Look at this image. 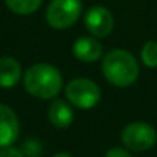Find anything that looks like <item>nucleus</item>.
<instances>
[{
    "mask_svg": "<svg viewBox=\"0 0 157 157\" xmlns=\"http://www.w3.org/2000/svg\"><path fill=\"white\" fill-rule=\"evenodd\" d=\"M23 82L28 93L34 98L51 99L63 89V75L55 66L40 63L31 66L26 70Z\"/></svg>",
    "mask_w": 157,
    "mask_h": 157,
    "instance_id": "1",
    "label": "nucleus"
},
{
    "mask_svg": "<svg viewBox=\"0 0 157 157\" xmlns=\"http://www.w3.org/2000/svg\"><path fill=\"white\" fill-rule=\"evenodd\" d=\"M105 79L116 87H130L139 78V64L136 58L124 49H114L102 59Z\"/></svg>",
    "mask_w": 157,
    "mask_h": 157,
    "instance_id": "2",
    "label": "nucleus"
},
{
    "mask_svg": "<svg viewBox=\"0 0 157 157\" xmlns=\"http://www.w3.org/2000/svg\"><path fill=\"white\" fill-rule=\"evenodd\" d=\"M66 96L69 102L81 110L93 108L101 99L98 84L89 78H75L66 86Z\"/></svg>",
    "mask_w": 157,
    "mask_h": 157,
    "instance_id": "3",
    "label": "nucleus"
},
{
    "mask_svg": "<svg viewBox=\"0 0 157 157\" xmlns=\"http://www.w3.org/2000/svg\"><path fill=\"white\" fill-rule=\"evenodd\" d=\"M81 11V0H52L46 11V20L53 29H67L76 23Z\"/></svg>",
    "mask_w": 157,
    "mask_h": 157,
    "instance_id": "4",
    "label": "nucleus"
},
{
    "mask_svg": "<svg viewBox=\"0 0 157 157\" xmlns=\"http://www.w3.org/2000/svg\"><path fill=\"white\" fill-rule=\"evenodd\" d=\"M121 140L125 148L142 153V151L151 150L156 145L157 133L151 125L145 122H133V124H128L122 130Z\"/></svg>",
    "mask_w": 157,
    "mask_h": 157,
    "instance_id": "5",
    "label": "nucleus"
},
{
    "mask_svg": "<svg viewBox=\"0 0 157 157\" xmlns=\"http://www.w3.org/2000/svg\"><path fill=\"white\" fill-rule=\"evenodd\" d=\"M84 23H86L87 31L92 35L99 37V38L108 37L114 26L113 14L104 6H92L86 14Z\"/></svg>",
    "mask_w": 157,
    "mask_h": 157,
    "instance_id": "6",
    "label": "nucleus"
},
{
    "mask_svg": "<svg viewBox=\"0 0 157 157\" xmlns=\"http://www.w3.org/2000/svg\"><path fill=\"white\" fill-rule=\"evenodd\" d=\"M20 125L17 114L8 105L0 104V148L11 147L18 137Z\"/></svg>",
    "mask_w": 157,
    "mask_h": 157,
    "instance_id": "7",
    "label": "nucleus"
},
{
    "mask_svg": "<svg viewBox=\"0 0 157 157\" xmlns=\"http://www.w3.org/2000/svg\"><path fill=\"white\" fill-rule=\"evenodd\" d=\"M73 55L82 63H95L102 55V46L92 37H81L73 43Z\"/></svg>",
    "mask_w": 157,
    "mask_h": 157,
    "instance_id": "8",
    "label": "nucleus"
},
{
    "mask_svg": "<svg viewBox=\"0 0 157 157\" xmlns=\"http://www.w3.org/2000/svg\"><path fill=\"white\" fill-rule=\"evenodd\" d=\"M21 78V66L12 56L0 58V87L11 89Z\"/></svg>",
    "mask_w": 157,
    "mask_h": 157,
    "instance_id": "9",
    "label": "nucleus"
},
{
    "mask_svg": "<svg viewBox=\"0 0 157 157\" xmlns=\"http://www.w3.org/2000/svg\"><path fill=\"white\" fill-rule=\"evenodd\" d=\"M48 117L56 128H67L73 122V110L66 101L56 99L49 107Z\"/></svg>",
    "mask_w": 157,
    "mask_h": 157,
    "instance_id": "10",
    "label": "nucleus"
},
{
    "mask_svg": "<svg viewBox=\"0 0 157 157\" xmlns=\"http://www.w3.org/2000/svg\"><path fill=\"white\" fill-rule=\"evenodd\" d=\"M41 2L43 0H5L6 6L18 15H29L35 12L41 6Z\"/></svg>",
    "mask_w": 157,
    "mask_h": 157,
    "instance_id": "11",
    "label": "nucleus"
},
{
    "mask_svg": "<svg viewBox=\"0 0 157 157\" xmlns=\"http://www.w3.org/2000/svg\"><path fill=\"white\" fill-rule=\"evenodd\" d=\"M140 58L147 67H157V41H147L140 51Z\"/></svg>",
    "mask_w": 157,
    "mask_h": 157,
    "instance_id": "12",
    "label": "nucleus"
},
{
    "mask_svg": "<svg viewBox=\"0 0 157 157\" xmlns=\"http://www.w3.org/2000/svg\"><path fill=\"white\" fill-rule=\"evenodd\" d=\"M21 151L26 157H40L43 153V147L38 140H34V139H29L23 144L21 147Z\"/></svg>",
    "mask_w": 157,
    "mask_h": 157,
    "instance_id": "13",
    "label": "nucleus"
},
{
    "mask_svg": "<svg viewBox=\"0 0 157 157\" xmlns=\"http://www.w3.org/2000/svg\"><path fill=\"white\" fill-rule=\"evenodd\" d=\"M0 157H26V156L23 154V151H21V150L14 148V147L11 145V147L2 148V151H0Z\"/></svg>",
    "mask_w": 157,
    "mask_h": 157,
    "instance_id": "14",
    "label": "nucleus"
},
{
    "mask_svg": "<svg viewBox=\"0 0 157 157\" xmlns=\"http://www.w3.org/2000/svg\"><path fill=\"white\" fill-rule=\"evenodd\" d=\"M105 157H133V156L128 151L122 150V148H111V150L107 151Z\"/></svg>",
    "mask_w": 157,
    "mask_h": 157,
    "instance_id": "15",
    "label": "nucleus"
},
{
    "mask_svg": "<svg viewBox=\"0 0 157 157\" xmlns=\"http://www.w3.org/2000/svg\"><path fill=\"white\" fill-rule=\"evenodd\" d=\"M52 157H72L69 153H56V154H53Z\"/></svg>",
    "mask_w": 157,
    "mask_h": 157,
    "instance_id": "16",
    "label": "nucleus"
}]
</instances>
